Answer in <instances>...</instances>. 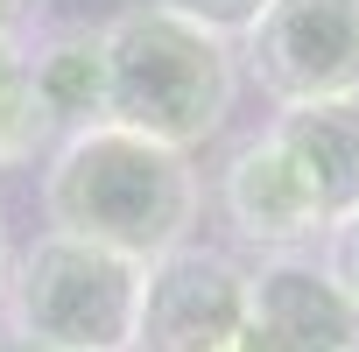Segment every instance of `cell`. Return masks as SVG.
Segmentation results:
<instances>
[{"label": "cell", "mask_w": 359, "mask_h": 352, "mask_svg": "<svg viewBox=\"0 0 359 352\" xmlns=\"http://www.w3.org/2000/svg\"><path fill=\"white\" fill-rule=\"evenodd\" d=\"M205 184L191 155H176L162 141H141L127 127H85L57 141L43 169V219L64 240H92L127 261H162L169 247H184L198 226Z\"/></svg>", "instance_id": "obj_1"}, {"label": "cell", "mask_w": 359, "mask_h": 352, "mask_svg": "<svg viewBox=\"0 0 359 352\" xmlns=\"http://www.w3.org/2000/svg\"><path fill=\"white\" fill-rule=\"evenodd\" d=\"M155 8L176 15V22H191V29H205V36H219V43H240L261 22L268 0H155Z\"/></svg>", "instance_id": "obj_11"}, {"label": "cell", "mask_w": 359, "mask_h": 352, "mask_svg": "<svg viewBox=\"0 0 359 352\" xmlns=\"http://www.w3.org/2000/svg\"><path fill=\"white\" fill-rule=\"evenodd\" d=\"M22 64H29V92H36V113H43L50 141L106 127V50H99V29H85V22L43 29L22 50Z\"/></svg>", "instance_id": "obj_9"}, {"label": "cell", "mask_w": 359, "mask_h": 352, "mask_svg": "<svg viewBox=\"0 0 359 352\" xmlns=\"http://www.w3.org/2000/svg\"><path fill=\"white\" fill-rule=\"evenodd\" d=\"M226 352H268V345H261V338H254V331H240V338H233V345H226Z\"/></svg>", "instance_id": "obj_14"}, {"label": "cell", "mask_w": 359, "mask_h": 352, "mask_svg": "<svg viewBox=\"0 0 359 352\" xmlns=\"http://www.w3.org/2000/svg\"><path fill=\"white\" fill-rule=\"evenodd\" d=\"M43 15H50V0H0V43H8V50H29L36 29H43Z\"/></svg>", "instance_id": "obj_13"}, {"label": "cell", "mask_w": 359, "mask_h": 352, "mask_svg": "<svg viewBox=\"0 0 359 352\" xmlns=\"http://www.w3.org/2000/svg\"><path fill=\"white\" fill-rule=\"evenodd\" d=\"M0 352H22V345H15V338H8V331H0Z\"/></svg>", "instance_id": "obj_16"}, {"label": "cell", "mask_w": 359, "mask_h": 352, "mask_svg": "<svg viewBox=\"0 0 359 352\" xmlns=\"http://www.w3.org/2000/svg\"><path fill=\"white\" fill-rule=\"evenodd\" d=\"M247 331L268 352H359V310L331 289L317 254H268L247 268Z\"/></svg>", "instance_id": "obj_7"}, {"label": "cell", "mask_w": 359, "mask_h": 352, "mask_svg": "<svg viewBox=\"0 0 359 352\" xmlns=\"http://www.w3.org/2000/svg\"><path fill=\"white\" fill-rule=\"evenodd\" d=\"M8 261H15V247H8V219H0V282H8Z\"/></svg>", "instance_id": "obj_15"}, {"label": "cell", "mask_w": 359, "mask_h": 352, "mask_svg": "<svg viewBox=\"0 0 359 352\" xmlns=\"http://www.w3.org/2000/svg\"><path fill=\"white\" fill-rule=\"evenodd\" d=\"M268 141L289 155V169L310 184L324 219L359 212V99H317V106H282L268 120Z\"/></svg>", "instance_id": "obj_8"}, {"label": "cell", "mask_w": 359, "mask_h": 352, "mask_svg": "<svg viewBox=\"0 0 359 352\" xmlns=\"http://www.w3.org/2000/svg\"><path fill=\"white\" fill-rule=\"evenodd\" d=\"M43 148H50V127H43V113H36L29 64H22V50L0 43V176L29 169Z\"/></svg>", "instance_id": "obj_10"}, {"label": "cell", "mask_w": 359, "mask_h": 352, "mask_svg": "<svg viewBox=\"0 0 359 352\" xmlns=\"http://www.w3.org/2000/svg\"><path fill=\"white\" fill-rule=\"evenodd\" d=\"M317 247H324V254H317V268H324V275H331V289H338V296L359 310V212L331 219Z\"/></svg>", "instance_id": "obj_12"}, {"label": "cell", "mask_w": 359, "mask_h": 352, "mask_svg": "<svg viewBox=\"0 0 359 352\" xmlns=\"http://www.w3.org/2000/svg\"><path fill=\"white\" fill-rule=\"evenodd\" d=\"M99 50H106V120L113 127L162 141L176 155L205 148L226 127L233 92H240L233 43L141 0V8H120L99 29Z\"/></svg>", "instance_id": "obj_2"}, {"label": "cell", "mask_w": 359, "mask_h": 352, "mask_svg": "<svg viewBox=\"0 0 359 352\" xmlns=\"http://www.w3.org/2000/svg\"><path fill=\"white\" fill-rule=\"evenodd\" d=\"M247 331V268L226 247H169L148 261L134 352H226Z\"/></svg>", "instance_id": "obj_5"}, {"label": "cell", "mask_w": 359, "mask_h": 352, "mask_svg": "<svg viewBox=\"0 0 359 352\" xmlns=\"http://www.w3.org/2000/svg\"><path fill=\"white\" fill-rule=\"evenodd\" d=\"M240 57L275 106L359 99V0H268Z\"/></svg>", "instance_id": "obj_4"}, {"label": "cell", "mask_w": 359, "mask_h": 352, "mask_svg": "<svg viewBox=\"0 0 359 352\" xmlns=\"http://www.w3.org/2000/svg\"><path fill=\"white\" fill-rule=\"evenodd\" d=\"M219 212H226V226L247 247H261V261L268 254H310L324 240V226H331L317 212L310 184L289 169V155L268 134H254V141H240L226 155V169H219Z\"/></svg>", "instance_id": "obj_6"}, {"label": "cell", "mask_w": 359, "mask_h": 352, "mask_svg": "<svg viewBox=\"0 0 359 352\" xmlns=\"http://www.w3.org/2000/svg\"><path fill=\"white\" fill-rule=\"evenodd\" d=\"M141 282H148L141 261L43 233L8 261L0 331L22 352H134Z\"/></svg>", "instance_id": "obj_3"}]
</instances>
